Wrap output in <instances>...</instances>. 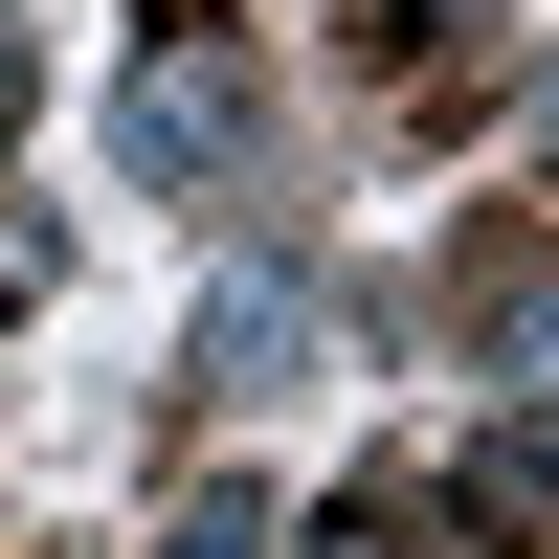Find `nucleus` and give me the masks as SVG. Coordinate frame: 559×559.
Instances as JSON below:
<instances>
[{
  "label": "nucleus",
  "instance_id": "obj_2",
  "mask_svg": "<svg viewBox=\"0 0 559 559\" xmlns=\"http://www.w3.org/2000/svg\"><path fill=\"white\" fill-rule=\"evenodd\" d=\"M471 515H559V403H515V426L471 448Z\"/></svg>",
  "mask_w": 559,
  "mask_h": 559
},
{
  "label": "nucleus",
  "instance_id": "obj_1",
  "mask_svg": "<svg viewBox=\"0 0 559 559\" xmlns=\"http://www.w3.org/2000/svg\"><path fill=\"white\" fill-rule=\"evenodd\" d=\"M224 134H247V68H224V45H179V68H134V157H157V179H202Z\"/></svg>",
  "mask_w": 559,
  "mask_h": 559
},
{
  "label": "nucleus",
  "instance_id": "obj_3",
  "mask_svg": "<svg viewBox=\"0 0 559 559\" xmlns=\"http://www.w3.org/2000/svg\"><path fill=\"white\" fill-rule=\"evenodd\" d=\"M336 559H426V515H403V492H358V515H336Z\"/></svg>",
  "mask_w": 559,
  "mask_h": 559
},
{
  "label": "nucleus",
  "instance_id": "obj_4",
  "mask_svg": "<svg viewBox=\"0 0 559 559\" xmlns=\"http://www.w3.org/2000/svg\"><path fill=\"white\" fill-rule=\"evenodd\" d=\"M179 559H269V515H247V492H202V515H179Z\"/></svg>",
  "mask_w": 559,
  "mask_h": 559
}]
</instances>
